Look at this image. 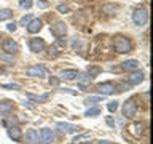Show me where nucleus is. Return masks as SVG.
Masks as SVG:
<instances>
[{
  "label": "nucleus",
  "instance_id": "f257e3e1",
  "mask_svg": "<svg viewBox=\"0 0 153 144\" xmlns=\"http://www.w3.org/2000/svg\"><path fill=\"white\" fill-rule=\"evenodd\" d=\"M113 46H115V51L121 53V55H124V53H129L131 51V40H129L128 37L124 35H117L113 40Z\"/></svg>",
  "mask_w": 153,
  "mask_h": 144
},
{
  "label": "nucleus",
  "instance_id": "f03ea898",
  "mask_svg": "<svg viewBox=\"0 0 153 144\" xmlns=\"http://www.w3.org/2000/svg\"><path fill=\"white\" fill-rule=\"evenodd\" d=\"M123 115L126 118H132L134 115L137 114V103H136V99L134 98H129L128 101H124V104H123Z\"/></svg>",
  "mask_w": 153,
  "mask_h": 144
},
{
  "label": "nucleus",
  "instance_id": "7ed1b4c3",
  "mask_svg": "<svg viewBox=\"0 0 153 144\" xmlns=\"http://www.w3.org/2000/svg\"><path fill=\"white\" fill-rule=\"evenodd\" d=\"M132 21L136 26H143L148 21V11L145 8H136L132 11Z\"/></svg>",
  "mask_w": 153,
  "mask_h": 144
},
{
  "label": "nucleus",
  "instance_id": "20e7f679",
  "mask_svg": "<svg viewBox=\"0 0 153 144\" xmlns=\"http://www.w3.org/2000/svg\"><path fill=\"white\" fill-rule=\"evenodd\" d=\"M65 46H67V40H65V38L57 37V38H56V42L50 46V56L56 58L61 51H64V48H65Z\"/></svg>",
  "mask_w": 153,
  "mask_h": 144
},
{
  "label": "nucleus",
  "instance_id": "39448f33",
  "mask_svg": "<svg viewBox=\"0 0 153 144\" xmlns=\"http://www.w3.org/2000/svg\"><path fill=\"white\" fill-rule=\"evenodd\" d=\"M50 31L54 37H64L67 34V24L64 21H56V22L51 24Z\"/></svg>",
  "mask_w": 153,
  "mask_h": 144
},
{
  "label": "nucleus",
  "instance_id": "423d86ee",
  "mask_svg": "<svg viewBox=\"0 0 153 144\" xmlns=\"http://www.w3.org/2000/svg\"><path fill=\"white\" fill-rule=\"evenodd\" d=\"M96 91L102 96H108V94H113L117 91V86H115L112 82H104V83H99L96 86Z\"/></svg>",
  "mask_w": 153,
  "mask_h": 144
},
{
  "label": "nucleus",
  "instance_id": "0eeeda50",
  "mask_svg": "<svg viewBox=\"0 0 153 144\" xmlns=\"http://www.w3.org/2000/svg\"><path fill=\"white\" fill-rule=\"evenodd\" d=\"M46 48V43L43 38L37 37V38H30V42H29V50L32 53H42L43 50Z\"/></svg>",
  "mask_w": 153,
  "mask_h": 144
},
{
  "label": "nucleus",
  "instance_id": "6e6552de",
  "mask_svg": "<svg viewBox=\"0 0 153 144\" xmlns=\"http://www.w3.org/2000/svg\"><path fill=\"white\" fill-rule=\"evenodd\" d=\"M56 128H57V131L62 133V134L75 133V131H78V130H80L78 125H72V123H67V122H57L56 123Z\"/></svg>",
  "mask_w": 153,
  "mask_h": 144
},
{
  "label": "nucleus",
  "instance_id": "1a4fd4ad",
  "mask_svg": "<svg viewBox=\"0 0 153 144\" xmlns=\"http://www.w3.org/2000/svg\"><path fill=\"white\" fill-rule=\"evenodd\" d=\"M26 74L29 77H45L48 74V70H46V67H43L40 64H35V66H30V67H27V70H26Z\"/></svg>",
  "mask_w": 153,
  "mask_h": 144
},
{
  "label": "nucleus",
  "instance_id": "9d476101",
  "mask_svg": "<svg viewBox=\"0 0 153 144\" xmlns=\"http://www.w3.org/2000/svg\"><path fill=\"white\" fill-rule=\"evenodd\" d=\"M2 50H3V53L14 55V53L19 51V45L13 40V38H7V40H3V43H2Z\"/></svg>",
  "mask_w": 153,
  "mask_h": 144
},
{
  "label": "nucleus",
  "instance_id": "9b49d317",
  "mask_svg": "<svg viewBox=\"0 0 153 144\" xmlns=\"http://www.w3.org/2000/svg\"><path fill=\"white\" fill-rule=\"evenodd\" d=\"M26 26H27V32H29V34H37V32L42 31L43 21H42V19H38V18H35V19H30V21H29Z\"/></svg>",
  "mask_w": 153,
  "mask_h": 144
},
{
  "label": "nucleus",
  "instance_id": "f8f14e48",
  "mask_svg": "<svg viewBox=\"0 0 153 144\" xmlns=\"http://www.w3.org/2000/svg\"><path fill=\"white\" fill-rule=\"evenodd\" d=\"M24 139H26V144H38V141H40V136H38V131L33 128H29L26 134H22Z\"/></svg>",
  "mask_w": 153,
  "mask_h": 144
},
{
  "label": "nucleus",
  "instance_id": "ddd939ff",
  "mask_svg": "<svg viewBox=\"0 0 153 144\" xmlns=\"http://www.w3.org/2000/svg\"><path fill=\"white\" fill-rule=\"evenodd\" d=\"M40 141L43 144H51L54 141V133H53L51 128H42L40 131Z\"/></svg>",
  "mask_w": 153,
  "mask_h": 144
},
{
  "label": "nucleus",
  "instance_id": "4468645a",
  "mask_svg": "<svg viewBox=\"0 0 153 144\" xmlns=\"http://www.w3.org/2000/svg\"><path fill=\"white\" fill-rule=\"evenodd\" d=\"M8 136L11 138L13 141H21V139H22L21 128H19L18 125H11V127H8Z\"/></svg>",
  "mask_w": 153,
  "mask_h": 144
},
{
  "label": "nucleus",
  "instance_id": "2eb2a0df",
  "mask_svg": "<svg viewBox=\"0 0 153 144\" xmlns=\"http://www.w3.org/2000/svg\"><path fill=\"white\" fill-rule=\"evenodd\" d=\"M128 80H129V83H131V85H139V83L143 80V72H140L139 69L134 70L132 74L128 77Z\"/></svg>",
  "mask_w": 153,
  "mask_h": 144
},
{
  "label": "nucleus",
  "instance_id": "dca6fc26",
  "mask_svg": "<svg viewBox=\"0 0 153 144\" xmlns=\"http://www.w3.org/2000/svg\"><path fill=\"white\" fill-rule=\"evenodd\" d=\"M139 66H140V62H139L137 59H128V61H124L123 62V69L124 70H129V72H134V70H137L139 69Z\"/></svg>",
  "mask_w": 153,
  "mask_h": 144
},
{
  "label": "nucleus",
  "instance_id": "f3484780",
  "mask_svg": "<svg viewBox=\"0 0 153 144\" xmlns=\"http://www.w3.org/2000/svg\"><path fill=\"white\" fill-rule=\"evenodd\" d=\"M61 79H64V80H74L78 77V70H75V69H65V70H62L61 72Z\"/></svg>",
  "mask_w": 153,
  "mask_h": 144
},
{
  "label": "nucleus",
  "instance_id": "a211bd4d",
  "mask_svg": "<svg viewBox=\"0 0 153 144\" xmlns=\"http://www.w3.org/2000/svg\"><path fill=\"white\" fill-rule=\"evenodd\" d=\"M13 110V101H0V114H10Z\"/></svg>",
  "mask_w": 153,
  "mask_h": 144
},
{
  "label": "nucleus",
  "instance_id": "6ab92c4d",
  "mask_svg": "<svg viewBox=\"0 0 153 144\" xmlns=\"http://www.w3.org/2000/svg\"><path fill=\"white\" fill-rule=\"evenodd\" d=\"M13 16V11L10 8H2L0 10V21H5V19H10Z\"/></svg>",
  "mask_w": 153,
  "mask_h": 144
},
{
  "label": "nucleus",
  "instance_id": "aec40b11",
  "mask_svg": "<svg viewBox=\"0 0 153 144\" xmlns=\"http://www.w3.org/2000/svg\"><path fill=\"white\" fill-rule=\"evenodd\" d=\"M85 115L86 117H97V115H100V109L99 107H91L85 112Z\"/></svg>",
  "mask_w": 153,
  "mask_h": 144
},
{
  "label": "nucleus",
  "instance_id": "412c9836",
  "mask_svg": "<svg viewBox=\"0 0 153 144\" xmlns=\"http://www.w3.org/2000/svg\"><path fill=\"white\" fill-rule=\"evenodd\" d=\"M100 101H104V96H89V98L85 99L86 104H94V103H100Z\"/></svg>",
  "mask_w": 153,
  "mask_h": 144
},
{
  "label": "nucleus",
  "instance_id": "4be33fe9",
  "mask_svg": "<svg viewBox=\"0 0 153 144\" xmlns=\"http://www.w3.org/2000/svg\"><path fill=\"white\" fill-rule=\"evenodd\" d=\"M0 61L14 62V55H10V53H2V55H0Z\"/></svg>",
  "mask_w": 153,
  "mask_h": 144
},
{
  "label": "nucleus",
  "instance_id": "5701e85b",
  "mask_svg": "<svg viewBox=\"0 0 153 144\" xmlns=\"http://www.w3.org/2000/svg\"><path fill=\"white\" fill-rule=\"evenodd\" d=\"M0 88H5V90H21V86L16 85V83H3V85H0Z\"/></svg>",
  "mask_w": 153,
  "mask_h": 144
},
{
  "label": "nucleus",
  "instance_id": "b1692460",
  "mask_svg": "<svg viewBox=\"0 0 153 144\" xmlns=\"http://www.w3.org/2000/svg\"><path fill=\"white\" fill-rule=\"evenodd\" d=\"M5 127H11V125H18V117H13V115H11V117H10V118H7V120H5Z\"/></svg>",
  "mask_w": 153,
  "mask_h": 144
},
{
  "label": "nucleus",
  "instance_id": "393cba45",
  "mask_svg": "<svg viewBox=\"0 0 153 144\" xmlns=\"http://www.w3.org/2000/svg\"><path fill=\"white\" fill-rule=\"evenodd\" d=\"M118 101H112V103H108L107 104V109L110 110V112H117V109H118Z\"/></svg>",
  "mask_w": 153,
  "mask_h": 144
},
{
  "label": "nucleus",
  "instance_id": "a878e982",
  "mask_svg": "<svg viewBox=\"0 0 153 144\" xmlns=\"http://www.w3.org/2000/svg\"><path fill=\"white\" fill-rule=\"evenodd\" d=\"M32 5H33L32 0H21V2H19V7H21V8H27V10L30 8Z\"/></svg>",
  "mask_w": 153,
  "mask_h": 144
},
{
  "label": "nucleus",
  "instance_id": "bb28decb",
  "mask_svg": "<svg viewBox=\"0 0 153 144\" xmlns=\"http://www.w3.org/2000/svg\"><path fill=\"white\" fill-rule=\"evenodd\" d=\"M16 27H18V24L14 21H10L7 24V31H10V32H14V31H16Z\"/></svg>",
  "mask_w": 153,
  "mask_h": 144
},
{
  "label": "nucleus",
  "instance_id": "cd10ccee",
  "mask_svg": "<svg viewBox=\"0 0 153 144\" xmlns=\"http://www.w3.org/2000/svg\"><path fill=\"white\" fill-rule=\"evenodd\" d=\"M57 11H59V13H69L70 7H69V5H59V7H57Z\"/></svg>",
  "mask_w": 153,
  "mask_h": 144
},
{
  "label": "nucleus",
  "instance_id": "c85d7f7f",
  "mask_svg": "<svg viewBox=\"0 0 153 144\" xmlns=\"http://www.w3.org/2000/svg\"><path fill=\"white\" fill-rule=\"evenodd\" d=\"M30 19H32V18H30V14H26V16H22V18H21L19 24H21V26H26V24H27L29 21H30Z\"/></svg>",
  "mask_w": 153,
  "mask_h": 144
},
{
  "label": "nucleus",
  "instance_id": "c756f323",
  "mask_svg": "<svg viewBox=\"0 0 153 144\" xmlns=\"http://www.w3.org/2000/svg\"><path fill=\"white\" fill-rule=\"evenodd\" d=\"M48 7H50V3L46 0H38V8H48Z\"/></svg>",
  "mask_w": 153,
  "mask_h": 144
},
{
  "label": "nucleus",
  "instance_id": "7c9ffc66",
  "mask_svg": "<svg viewBox=\"0 0 153 144\" xmlns=\"http://www.w3.org/2000/svg\"><path fill=\"white\" fill-rule=\"evenodd\" d=\"M50 83H51V85H57V83H59V79H54V77H51V79H50Z\"/></svg>",
  "mask_w": 153,
  "mask_h": 144
},
{
  "label": "nucleus",
  "instance_id": "2f4dec72",
  "mask_svg": "<svg viewBox=\"0 0 153 144\" xmlns=\"http://www.w3.org/2000/svg\"><path fill=\"white\" fill-rule=\"evenodd\" d=\"M107 123H108V125H110V127H112V128H115V122H113V120L110 118V117H107Z\"/></svg>",
  "mask_w": 153,
  "mask_h": 144
},
{
  "label": "nucleus",
  "instance_id": "473e14b6",
  "mask_svg": "<svg viewBox=\"0 0 153 144\" xmlns=\"http://www.w3.org/2000/svg\"><path fill=\"white\" fill-rule=\"evenodd\" d=\"M0 74H3V70H2V69H0Z\"/></svg>",
  "mask_w": 153,
  "mask_h": 144
},
{
  "label": "nucleus",
  "instance_id": "72a5a7b5",
  "mask_svg": "<svg viewBox=\"0 0 153 144\" xmlns=\"http://www.w3.org/2000/svg\"><path fill=\"white\" fill-rule=\"evenodd\" d=\"M83 144H91V142H83Z\"/></svg>",
  "mask_w": 153,
  "mask_h": 144
},
{
  "label": "nucleus",
  "instance_id": "f704fd0d",
  "mask_svg": "<svg viewBox=\"0 0 153 144\" xmlns=\"http://www.w3.org/2000/svg\"><path fill=\"white\" fill-rule=\"evenodd\" d=\"M0 38H2V34H0Z\"/></svg>",
  "mask_w": 153,
  "mask_h": 144
}]
</instances>
